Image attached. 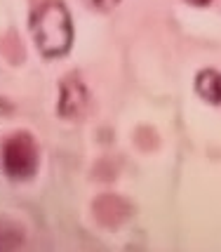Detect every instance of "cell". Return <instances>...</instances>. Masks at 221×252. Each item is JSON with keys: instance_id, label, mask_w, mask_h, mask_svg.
Masks as SVG:
<instances>
[{"instance_id": "cell-1", "label": "cell", "mask_w": 221, "mask_h": 252, "mask_svg": "<svg viewBox=\"0 0 221 252\" xmlns=\"http://www.w3.org/2000/svg\"><path fill=\"white\" fill-rule=\"evenodd\" d=\"M28 31L35 50L45 59H61L73 47V19L61 0H47L28 17Z\"/></svg>"}, {"instance_id": "cell-2", "label": "cell", "mask_w": 221, "mask_h": 252, "mask_svg": "<svg viewBox=\"0 0 221 252\" xmlns=\"http://www.w3.org/2000/svg\"><path fill=\"white\" fill-rule=\"evenodd\" d=\"M0 165H2V172L14 182L33 179L40 165V151L33 134L26 130L7 134L0 144Z\"/></svg>"}, {"instance_id": "cell-3", "label": "cell", "mask_w": 221, "mask_h": 252, "mask_svg": "<svg viewBox=\"0 0 221 252\" xmlns=\"http://www.w3.org/2000/svg\"><path fill=\"white\" fill-rule=\"evenodd\" d=\"M89 90L78 73H68L59 80V97H56V116L64 121H80L89 111Z\"/></svg>"}, {"instance_id": "cell-4", "label": "cell", "mask_w": 221, "mask_h": 252, "mask_svg": "<svg viewBox=\"0 0 221 252\" xmlns=\"http://www.w3.org/2000/svg\"><path fill=\"white\" fill-rule=\"evenodd\" d=\"M92 220L104 229H120L122 224L132 220V203L118 193H101L92 200Z\"/></svg>"}, {"instance_id": "cell-5", "label": "cell", "mask_w": 221, "mask_h": 252, "mask_svg": "<svg viewBox=\"0 0 221 252\" xmlns=\"http://www.w3.org/2000/svg\"><path fill=\"white\" fill-rule=\"evenodd\" d=\"M195 92L207 104L221 106V71H214V68L200 71L195 76Z\"/></svg>"}, {"instance_id": "cell-6", "label": "cell", "mask_w": 221, "mask_h": 252, "mask_svg": "<svg viewBox=\"0 0 221 252\" xmlns=\"http://www.w3.org/2000/svg\"><path fill=\"white\" fill-rule=\"evenodd\" d=\"M24 243V229L17 224H0V250H14Z\"/></svg>"}, {"instance_id": "cell-7", "label": "cell", "mask_w": 221, "mask_h": 252, "mask_svg": "<svg viewBox=\"0 0 221 252\" xmlns=\"http://www.w3.org/2000/svg\"><path fill=\"white\" fill-rule=\"evenodd\" d=\"M83 2L94 12H110L113 7H118L120 0H83Z\"/></svg>"}, {"instance_id": "cell-8", "label": "cell", "mask_w": 221, "mask_h": 252, "mask_svg": "<svg viewBox=\"0 0 221 252\" xmlns=\"http://www.w3.org/2000/svg\"><path fill=\"white\" fill-rule=\"evenodd\" d=\"M188 5H195V7H205V5H210L212 0H186Z\"/></svg>"}]
</instances>
